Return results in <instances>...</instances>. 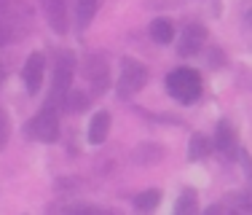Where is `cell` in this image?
Wrapping results in <instances>:
<instances>
[{"mask_svg": "<svg viewBox=\"0 0 252 215\" xmlns=\"http://www.w3.org/2000/svg\"><path fill=\"white\" fill-rule=\"evenodd\" d=\"M46 16H49L51 27L57 33H64L67 30V14H64V0H43Z\"/></svg>", "mask_w": 252, "mask_h": 215, "instance_id": "9", "label": "cell"}, {"mask_svg": "<svg viewBox=\"0 0 252 215\" xmlns=\"http://www.w3.org/2000/svg\"><path fill=\"white\" fill-rule=\"evenodd\" d=\"M233 143H236V132H233V127L228 121H220L218 129H215V145H218L220 151H231Z\"/></svg>", "mask_w": 252, "mask_h": 215, "instance_id": "10", "label": "cell"}, {"mask_svg": "<svg viewBox=\"0 0 252 215\" xmlns=\"http://www.w3.org/2000/svg\"><path fill=\"white\" fill-rule=\"evenodd\" d=\"M204 43H207V30L193 22V25H188V27L183 30L177 51H180V57H193V54H199V51H201V46H204Z\"/></svg>", "mask_w": 252, "mask_h": 215, "instance_id": "6", "label": "cell"}, {"mask_svg": "<svg viewBox=\"0 0 252 215\" xmlns=\"http://www.w3.org/2000/svg\"><path fill=\"white\" fill-rule=\"evenodd\" d=\"M199 210V199H196V191L185 188L183 194H180V199L175 202V213L177 215H190Z\"/></svg>", "mask_w": 252, "mask_h": 215, "instance_id": "13", "label": "cell"}, {"mask_svg": "<svg viewBox=\"0 0 252 215\" xmlns=\"http://www.w3.org/2000/svg\"><path fill=\"white\" fill-rule=\"evenodd\" d=\"M27 129H30V137H35V140H43V143H54V140H57V137H59V118H57L54 105L51 103L46 105L43 110H40L38 116L27 124Z\"/></svg>", "mask_w": 252, "mask_h": 215, "instance_id": "2", "label": "cell"}, {"mask_svg": "<svg viewBox=\"0 0 252 215\" xmlns=\"http://www.w3.org/2000/svg\"><path fill=\"white\" fill-rule=\"evenodd\" d=\"M164 159V151H161V145H156V143H148V145H140L134 151V161H140V164H156V161Z\"/></svg>", "mask_w": 252, "mask_h": 215, "instance_id": "11", "label": "cell"}, {"mask_svg": "<svg viewBox=\"0 0 252 215\" xmlns=\"http://www.w3.org/2000/svg\"><path fill=\"white\" fill-rule=\"evenodd\" d=\"M43 65H46V59H43V54L40 51H35V54H30V59H27V65H25V83H27V92L30 94H38L40 92V83H43Z\"/></svg>", "mask_w": 252, "mask_h": 215, "instance_id": "7", "label": "cell"}, {"mask_svg": "<svg viewBox=\"0 0 252 215\" xmlns=\"http://www.w3.org/2000/svg\"><path fill=\"white\" fill-rule=\"evenodd\" d=\"M89 105V97L83 92H67V108L73 113H78V110H83V108Z\"/></svg>", "mask_w": 252, "mask_h": 215, "instance_id": "17", "label": "cell"}, {"mask_svg": "<svg viewBox=\"0 0 252 215\" xmlns=\"http://www.w3.org/2000/svg\"><path fill=\"white\" fill-rule=\"evenodd\" d=\"M5 38H8V33H5V27H3V25H0V46H3V43H5Z\"/></svg>", "mask_w": 252, "mask_h": 215, "instance_id": "19", "label": "cell"}, {"mask_svg": "<svg viewBox=\"0 0 252 215\" xmlns=\"http://www.w3.org/2000/svg\"><path fill=\"white\" fill-rule=\"evenodd\" d=\"M8 132H11L8 116H5V110L0 108V151H3V148H5V143H8Z\"/></svg>", "mask_w": 252, "mask_h": 215, "instance_id": "18", "label": "cell"}, {"mask_svg": "<svg viewBox=\"0 0 252 215\" xmlns=\"http://www.w3.org/2000/svg\"><path fill=\"white\" fill-rule=\"evenodd\" d=\"M209 153V140L204 135H190V143H188V159L190 161H199Z\"/></svg>", "mask_w": 252, "mask_h": 215, "instance_id": "14", "label": "cell"}, {"mask_svg": "<svg viewBox=\"0 0 252 215\" xmlns=\"http://www.w3.org/2000/svg\"><path fill=\"white\" fill-rule=\"evenodd\" d=\"M73 70H75V57H73L70 51H64L62 57H59L57 73H54V86H51V100H49L51 105L57 103V100L67 97L70 81H73Z\"/></svg>", "mask_w": 252, "mask_h": 215, "instance_id": "4", "label": "cell"}, {"mask_svg": "<svg viewBox=\"0 0 252 215\" xmlns=\"http://www.w3.org/2000/svg\"><path fill=\"white\" fill-rule=\"evenodd\" d=\"M107 132H110V113L107 110L94 113L92 124H89V143H92V145H102Z\"/></svg>", "mask_w": 252, "mask_h": 215, "instance_id": "8", "label": "cell"}, {"mask_svg": "<svg viewBox=\"0 0 252 215\" xmlns=\"http://www.w3.org/2000/svg\"><path fill=\"white\" fill-rule=\"evenodd\" d=\"M83 73H86L89 83L94 86V92H105V89L110 86V70H107L105 57H99V54H92V57L86 59Z\"/></svg>", "mask_w": 252, "mask_h": 215, "instance_id": "5", "label": "cell"}, {"mask_svg": "<svg viewBox=\"0 0 252 215\" xmlns=\"http://www.w3.org/2000/svg\"><path fill=\"white\" fill-rule=\"evenodd\" d=\"M158 202H161V191L158 188H148V191H142V194H137L134 207L137 210H153V207H158Z\"/></svg>", "mask_w": 252, "mask_h": 215, "instance_id": "15", "label": "cell"}, {"mask_svg": "<svg viewBox=\"0 0 252 215\" xmlns=\"http://www.w3.org/2000/svg\"><path fill=\"white\" fill-rule=\"evenodd\" d=\"M151 35L156 43H172V38H175V27H172L169 19H156L151 25Z\"/></svg>", "mask_w": 252, "mask_h": 215, "instance_id": "12", "label": "cell"}, {"mask_svg": "<svg viewBox=\"0 0 252 215\" xmlns=\"http://www.w3.org/2000/svg\"><path fill=\"white\" fill-rule=\"evenodd\" d=\"M166 92L180 103H193L201 94V75L190 68H180L166 75Z\"/></svg>", "mask_w": 252, "mask_h": 215, "instance_id": "1", "label": "cell"}, {"mask_svg": "<svg viewBox=\"0 0 252 215\" xmlns=\"http://www.w3.org/2000/svg\"><path fill=\"white\" fill-rule=\"evenodd\" d=\"M148 81V70L142 62H137V59L126 57L124 59V70H121V81H118V92L124 94V97H129V94H137L142 86H145Z\"/></svg>", "mask_w": 252, "mask_h": 215, "instance_id": "3", "label": "cell"}, {"mask_svg": "<svg viewBox=\"0 0 252 215\" xmlns=\"http://www.w3.org/2000/svg\"><path fill=\"white\" fill-rule=\"evenodd\" d=\"M97 5H99V0H78V22H81V27H86L94 19Z\"/></svg>", "mask_w": 252, "mask_h": 215, "instance_id": "16", "label": "cell"}]
</instances>
